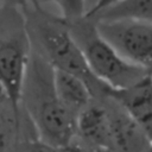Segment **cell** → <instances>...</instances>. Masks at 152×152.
<instances>
[{"mask_svg": "<svg viewBox=\"0 0 152 152\" xmlns=\"http://www.w3.org/2000/svg\"><path fill=\"white\" fill-rule=\"evenodd\" d=\"M53 71L48 61L32 49L20 106L39 139L64 147L76 137V115L69 112L58 99Z\"/></svg>", "mask_w": 152, "mask_h": 152, "instance_id": "1", "label": "cell"}, {"mask_svg": "<svg viewBox=\"0 0 152 152\" xmlns=\"http://www.w3.org/2000/svg\"><path fill=\"white\" fill-rule=\"evenodd\" d=\"M21 10L32 49L53 69L71 72L84 80L96 99L104 96L109 88L91 74L69 24L43 6L25 5Z\"/></svg>", "mask_w": 152, "mask_h": 152, "instance_id": "2", "label": "cell"}, {"mask_svg": "<svg viewBox=\"0 0 152 152\" xmlns=\"http://www.w3.org/2000/svg\"><path fill=\"white\" fill-rule=\"evenodd\" d=\"M69 26L91 74L109 89H124L151 76L125 59L99 33L93 19L83 18Z\"/></svg>", "mask_w": 152, "mask_h": 152, "instance_id": "3", "label": "cell"}, {"mask_svg": "<svg viewBox=\"0 0 152 152\" xmlns=\"http://www.w3.org/2000/svg\"><path fill=\"white\" fill-rule=\"evenodd\" d=\"M32 53V44L21 7L0 5V87L21 108V90Z\"/></svg>", "mask_w": 152, "mask_h": 152, "instance_id": "4", "label": "cell"}, {"mask_svg": "<svg viewBox=\"0 0 152 152\" xmlns=\"http://www.w3.org/2000/svg\"><path fill=\"white\" fill-rule=\"evenodd\" d=\"M99 33L128 62L152 76V24L134 19L94 20Z\"/></svg>", "mask_w": 152, "mask_h": 152, "instance_id": "5", "label": "cell"}, {"mask_svg": "<svg viewBox=\"0 0 152 152\" xmlns=\"http://www.w3.org/2000/svg\"><path fill=\"white\" fill-rule=\"evenodd\" d=\"M109 126V148L113 152H150L152 142L133 118L109 95L103 96Z\"/></svg>", "mask_w": 152, "mask_h": 152, "instance_id": "6", "label": "cell"}, {"mask_svg": "<svg viewBox=\"0 0 152 152\" xmlns=\"http://www.w3.org/2000/svg\"><path fill=\"white\" fill-rule=\"evenodd\" d=\"M36 135L23 108H17L0 87V152H23L25 141Z\"/></svg>", "mask_w": 152, "mask_h": 152, "instance_id": "7", "label": "cell"}, {"mask_svg": "<svg viewBox=\"0 0 152 152\" xmlns=\"http://www.w3.org/2000/svg\"><path fill=\"white\" fill-rule=\"evenodd\" d=\"M107 95L133 118L152 142V76L124 89H108Z\"/></svg>", "mask_w": 152, "mask_h": 152, "instance_id": "8", "label": "cell"}, {"mask_svg": "<svg viewBox=\"0 0 152 152\" xmlns=\"http://www.w3.org/2000/svg\"><path fill=\"white\" fill-rule=\"evenodd\" d=\"M76 137L89 145L109 147L108 113L103 96L95 97L77 114Z\"/></svg>", "mask_w": 152, "mask_h": 152, "instance_id": "9", "label": "cell"}, {"mask_svg": "<svg viewBox=\"0 0 152 152\" xmlns=\"http://www.w3.org/2000/svg\"><path fill=\"white\" fill-rule=\"evenodd\" d=\"M53 70V82L58 99L69 112L77 116L95 99L89 84L71 72Z\"/></svg>", "mask_w": 152, "mask_h": 152, "instance_id": "10", "label": "cell"}, {"mask_svg": "<svg viewBox=\"0 0 152 152\" xmlns=\"http://www.w3.org/2000/svg\"><path fill=\"white\" fill-rule=\"evenodd\" d=\"M90 19H134L152 24V0H121Z\"/></svg>", "mask_w": 152, "mask_h": 152, "instance_id": "11", "label": "cell"}, {"mask_svg": "<svg viewBox=\"0 0 152 152\" xmlns=\"http://www.w3.org/2000/svg\"><path fill=\"white\" fill-rule=\"evenodd\" d=\"M49 1L56 4L59 11V17L69 24L87 17V0H48V2Z\"/></svg>", "mask_w": 152, "mask_h": 152, "instance_id": "12", "label": "cell"}, {"mask_svg": "<svg viewBox=\"0 0 152 152\" xmlns=\"http://www.w3.org/2000/svg\"><path fill=\"white\" fill-rule=\"evenodd\" d=\"M23 152H63V150L62 147L49 144L36 135L25 141Z\"/></svg>", "mask_w": 152, "mask_h": 152, "instance_id": "13", "label": "cell"}, {"mask_svg": "<svg viewBox=\"0 0 152 152\" xmlns=\"http://www.w3.org/2000/svg\"><path fill=\"white\" fill-rule=\"evenodd\" d=\"M119 1H121V0H99L97 4H96V5L94 6V8L88 13V15H87L86 18H90V17L95 15L96 13H99L100 11H102V10H104V8H107V7H110V6L115 5V4L119 2Z\"/></svg>", "mask_w": 152, "mask_h": 152, "instance_id": "14", "label": "cell"}, {"mask_svg": "<svg viewBox=\"0 0 152 152\" xmlns=\"http://www.w3.org/2000/svg\"><path fill=\"white\" fill-rule=\"evenodd\" d=\"M0 5H2V6H18V7H23V6H25V1L24 0H0Z\"/></svg>", "mask_w": 152, "mask_h": 152, "instance_id": "15", "label": "cell"}, {"mask_svg": "<svg viewBox=\"0 0 152 152\" xmlns=\"http://www.w3.org/2000/svg\"><path fill=\"white\" fill-rule=\"evenodd\" d=\"M88 152H113L109 147H104V146H94V145H89L88 144Z\"/></svg>", "mask_w": 152, "mask_h": 152, "instance_id": "16", "label": "cell"}, {"mask_svg": "<svg viewBox=\"0 0 152 152\" xmlns=\"http://www.w3.org/2000/svg\"><path fill=\"white\" fill-rule=\"evenodd\" d=\"M97 1L99 0H87V6H88V13L94 8V6L97 4ZM88 13H87V15H88Z\"/></svg>", "mask_w": 152, "mask_h": 152, "instance_id": "17", "label": "cell"}, {"mask_svg": "<svg viewBox=\"0 0 152 152\" xmlns=\"http://www.w3.org/2000/svg\"><path fill=\"white\" fill-rule=\"evenodd\" d=\"M25 5H31V6H36V7H40L39 5V0H24Z\"/></svg>", "mask_w": 152, "mask_h": 152, "instance_id": "18", "label": "cell"}, {"mask_svg": "<svg viewBox=\"0 0 152 152\" xmlns=\"http://www.w3.org/2000/svg\"><path fill=\"white\" fill-rule=\"evenodd\" d=\"M150 152H152V148H151V151H150Z\"/></svg>", "mask_w": 152, "mask_h": 152, "instance_id": "19", "label": "cell"}]
</instances>
